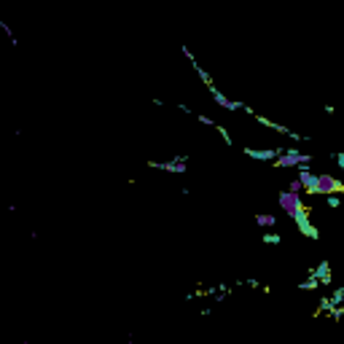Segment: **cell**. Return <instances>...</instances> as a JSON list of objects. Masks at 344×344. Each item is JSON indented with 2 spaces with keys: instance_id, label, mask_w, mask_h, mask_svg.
I'll use <instances>...</instances> for the list:
<instances>
[{
  "instance_id": "obj_1",
  "label": "cell",
  "mask_w": 344,
  "mask_h": 344,
  "mask_svg": "<svg viewBox=\"0 0 344 344\" xmlns=\"http://www.w3.org/2000/svg\"><path fill=\"white\" fill-rule=\"evenodd\" d=\"M344 183L331 172H314V183L306 191V196H342Z\"/></svg>"
},
{
  "instance_id": "obj_2",
  "label": "cell",
  "mask_w": 344,
  "mask_h": 344,
  "mask_svg": "<svg viewBox=\"0 0 344 344\" xmlns=\"http://www.w3.org/2000/svg\"><path fill=\"white\" fill-rule=\"evenodd\" d=\"M277 202H280V210H282L285 215H288V218H293L296 224H298V220H306V218H310V207L304 204V199H301L298 194L280 191Z\"/></svg>"
},
{
  "instance_id": "obj_3",
  "label": "cell",
  "mask_w": 344,
  "mask_h": 344,
  "mask_svg": "<svg viewBox=\"0 0 344 344\" xmlns=\"http://www.w3.org/2000/svg\"><path fill=\"white\" fill-rule=\"evenodd\" d=\"M277 215H272V212H258L256 215V226H261V228H274L277 226Z\"/></svg>"
},
{
  "instance_id": "obj_4",
  "label": "cell",
  "mask_w": 344,
  "mask_h": 344,
  "mask_svg": "<svg viewBox=\"0 0 344 344\" xmlns=\"http://www.w3.org/2000/svg\"><path fill=\"white\" fill-rule=\"evenodd\" d=\"M261 242H264V245H280V234L269 232V234H264V236H261Z\"/></svg>"
},
{
  "instance_id": "obj_5",
  "label": "cell",
  "mask_w": 344,
  "mask_h": 344,
  "mask_svg": "<svg viewBox=\"0 0 344 344\" xmlns=\"http://www.w3.org/2000/svg\"><path fill=\"white\" fill-rule=\"evenodd\" d=\"M326 202L331 210H336V207H342V196H326Z\"/></svg>"
}]
</instances>
